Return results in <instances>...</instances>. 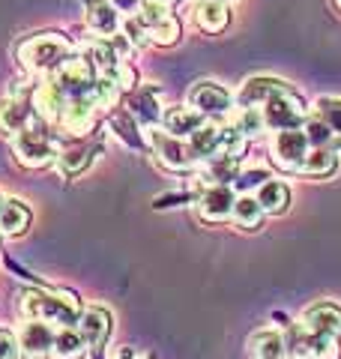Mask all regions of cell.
Segmentation results:
<instances>
[{
    "instance_id": "cell-14",
    "label": "cell",
    "mask_w": 341,
    "mask_h": 359,
    "mask_svg": "<svg viewBox=\"0 0 341 359\" xmlns=\"http://www.w3.org/2000/svg\"><path fill=\"white\" fill-rule=\"evenodd\" d=\"M203 123H207V117L201 114V111H195V108H183V105H174V108H168V111H162V129L168 132V135H174V138H183V141H189L192 135H195Z\"/></svg>"
},
{
    "instance_id": "cell-11",
    "label": "cell",
    "mask_w": 341,
    "mask_h": 359,
    "mask_svg": "<svg viewBox=\"0 0 341 359\" xmlns=\"http://www.w3.org/2000/svg\"><path fill=\"white\" fill-rule=\"evenodd\" d=\"M54 330L51 323L45 320H27L18 332V344H21V353L27 359H45L51 356V347H54Z\"/></svg>"
},
{
    "instance_id": "cell-40",
    "label": "cell",
    "mask_w": 341,
    "mask_h": 359,
    "mask_svg": "<svg viewBox=\"0 0 341 359\" xmlns=\"http://www.w3.org/2000/svg\"><path fill=\"white\" fill-rule=\"evenodd\" d=\"M159 4H165V6H174V4H177V0H159Z\"/></svg>"
},
{
    "instance_id": "cell-32",
    "label": "cell",
    "mask_w": 341,
    "mask_h": 359,
    "mask_svg": "<svg viewBox=\"0 0 341 359\" xmlns=\"http://www.w3.org/2000/svg\"><path fill=\"white\" fill-rule=\"evenodd\" d=\"M168 15H174V13H170V6L159 4V0H144L141 9H138V13H135V18H138L147 30L159 27V25H162V21H165Z\"/></svg>"
},
{
    "instance_id": "cell-8",
    "label": "cell",
    "mask_w": 341,
    "mask_h": 359,
    "mask_svg": "<svg viewBox=\"0 0 341 359\" xmlns=\"http://www.w3.org/2000/svg\"><path fill=\"white\" fill-rule=\"evenodd\" d=\"M150 144L156 150V159L162 162L168 171H189V168L198 162L195 153H192V147H189V141L174 138V135H168L165 129L162 132L153 129L150 132Z\"/></svg>"
},
{
    "instance_id": "cell-9",
    "label": "cell",
    "mask_w": 341,
    "mask_h": 359,
    "mask_svg": "<svg viewBox=\"0 0 341 359\" xmlns=\"http://www.w3.org/2000/svg\"><path fill=\"white\" fill-rule=\"evenodd\" d=\"M234 204H236V192L234 186L215 183L210 189H203L198 198V216L210 224H222L227 219H234Z\"/></svg>"
},
{
    "instance_id": "cell-27",
    "label": "cell",
    "mask_w": 341,
    "mask_h": 359,
    "mask_svg": "<svg viewBox=\"0 0 341 359\" xmlns=\"http://www.w3.org/2000/svg\"><path fill=\"white\" fill-rule=\"evenodd\" d=\"M203 177H210L213 186L215 183L231 186V180L240 177V159H234V156H215V159L207 162V171H203Z\"/></svg>"
},
{
    "instance_id": "cell-28",
    "label": "cell",
    "mask_w": 341,
    "mask_h": 359,
    "mask_svg": "<svg viewBox=\"0 0 341 359\" xmlns=\"http://www.w3.org/2000/svg\"><path fill=\"white\" fill-rule=\"evenodd\" d=\"M90 159H93V150L90 147H72V150L57 153V168H60L63 177H75L90 165Z\"/></svg>"
},
{
    "instance_id": "cell-33",
    "label": "cell",
    "mask_w": 341,
    "mask_h": 359,
    "mask_svg": "<svg viewBox=\"0 0 341 359\" xmlns=\"http://www.w3.org/2000/svg\"><path fill=\"white\" fill-rule=\"evenodd\" d=\"M180 36H183V27H180L177 15H168L162 25L150 30V39H153L156 45H165V48H168V45H174Z\"/></svg>"
},
{
    "instance_id": "cell-42",
    "label": "cell",
    "mask_w": 341,
    "mask_h": 359,
    "mask_svg": "<svg viewBox=\"0 0 341 359\" xmlns=\"http://www.w3.org/2000/svg\"><path fill=\"white\" fill-rule=\"evenodd\" d=\"M335 9H338V13H341V0H335Z\"/></svg>"
},
{
    "instance_id": "cell-7",
    "label": "cell",
    "mask_w": 341,
    "mask_h": 359,
    "mask_svg": "<svg viewBox=\"0 0 341 359\" xmlns=\"http://www.w3.org/2000/svg\"><path fill=\"white\" fill-rule=\"evenodd\" d=\"M48 78L63 90V96H66V99H69V96L90 93V90L96 87V81H99V75H96L93 66H90L87 57H69V60L60 66V69L51 72Z\"/></svg>"
},
{
    "instance_id": "cell-39",
    "label": "cell",
    "mask_w": 341,
    "mask_h": 359,
    "mask_svg": "<svg viewBox=\"0 0 341 359\" xmlns=\"http://www.w3.org/2000/svg\"><path fill=\"white\" fill-rule=\"evenodd\" d=\"M111 359H147V356L138 353V351H132V347H120V351L111 353Z\"/></svg>"
},
{
    "instance_id": "cell-31",
    "label": "cell",
    "mask_w": 341,
    "mask_h": 359,
    "mask_svg": "<svg viewBox=\"0 0 341 359\" xmlns=\"http://www.w3.org/2000/svg\"><path fill=\"white\" fill-rule=\"evenodd\" d=\"M302 132L309 135L312 147H329V150H333V144L338 138V135L329 129V123H323L321 117H309V120H305L302 123Z\"/></svg>"
},
{
    "instance_id": "cell-18",
    "label": "cell",
    "mask_w": 341,
    "mask_h": 359,
    "mask_svg": "<svg viewBox=\"0 0 341 359\" xmlns=\"http://www.w3.org/2000/svg\"><path fill=\"white\" fill-rule=\"evenodd\" d=\"M84 21L87 27L99 33V36H111V33L120 30V13L114 9L108 0H87V9H84Z\"/></svg>"
},
{
    "instance_id": "cell-37",
    "label": "cell",
    "mask_w": 341,
    "mask_h": 359,
    "mask_svg": "<svg viewBox=\"0 0 341 359\" xmlns=\"http://www.w3.org/2000/svg\"><path fill=\"white\" fill-rule=\"evenodd\" d=\"M21 356V344L9 330H0V359H18Z\"/></svg>"
},
{
    "instance_id": "cell-1",
    "label": "cell",
    "mask_w": 341,
    "mask_h": 359,
    "mask_svg": "<svg viewBox=\"0 0 341 359\" xmlns=\"http://www.w3.org/2000/svg\"><path fill=\"white\" fill-rule=\"evenodd\" d=\"M21 311L27 320H45L57 323V327H75L81 318V302L69 290H25L21 297Z\"/></svg>"
},
{
    "instance_id": "cell-26",
    "label": "cell",
    "mask_w": 341,
    "mask_h": 359,
    "mask_svg": "<svg viewBox=\"0 0 341 359\" xmlns=\"http://www.w3.org/2000/svg\"><path fill=\"white\" fill-rule=\"evenodd\" d=\"M335 150H329V147H312L309 156H305V162L300 168V174H309V177H326V174H333L335 171Z\"/></svg>"
},
{
    "instance_id": "cell-20",
    "label": "cell",
    "mask_w": 341,
    "mask_h": 359,
    "mask_svg": "<svg viewBox=\"0 0 341 359\" xmlns=\"http://www.w3.org/2000/svg\"><path fill=\"white\" fill-rule=\"evenodd\" d=\"M189 147L195 153L198 162L215 159V156H222V147H225V129L213 126V123H203V126L189 138Z\"/></svg>"
},
{
    "instance_id": "cell-35",
    "label": "cell",
    "mask_w": 341,
    "mask_h": 359,
    "mask_svg": "<svg viewBox=\"0 0 341 359\" xmlns=\"http://www.w3.org/2000/svg\"><path fill=\"white\" fill-rule=\"evenodd\" d=\"M120 30L126 33V39H129L132 45H144V42H147V36H150V30H147L138 18H126V21L120 25Z\"/></svg>"
},
{
    "instance_id": "cell-41",
    "label": "cell",
    "mask_w": 341,
    "mask_h": 359,
    "mask_svg": "<svg viewBox=\"0 0 341 359\" xmlns=\"http://www.w3.org/2000/svg\"><path fill=\"white\" fill-rule=\"evenodd\" d=\"M4 204H6V201H4V198H0V212H4Z\"/></svg>"
},
{
    "instance_id": "cell-22",
    "label": "cell",
    "mask_w": 341,
    "mask_h": 359,
    "mask_svg": "<svg viewBox=\"0 0 341 359\" xmlns=\"http://www.w3.org/2000/svg\"><path fill=\"white\" fill-rule=\"evenodd\" d=\"M258 204H260V210L267 212V216H281L284 210H288V204H290V189L284 186V183H279V180H269V183H264L258 189Z\"/></svg>"
},
{
    "instance_id": "cell-2",
    "label": "cell",
    "mask_w": 341,
    "mask_h": 359,
    "mask_svg": "<svg viewBox=\"0 0 341 359\" xmlns=\"http://www.w3.org/2000/svg\"><path fill=\"white\" fill-rule=\"evenodd\" d=\"M15 54L25 69L36 75H51L72 57V45L60 33H36V36H27L25 42H18Z\"/></svg>"
},
{
    "instance_id": "cell-3",
    "label": "cell",
    "mask_w": 341,
    "mask_h": 359,
    "mask_svg": "<svg viewBox=\"0 0 341 359\" xmlns=\"http://www.w3.org/2000/svg\"><path fill=\"white\" fill-rule=\"evenodd\" d=\"M13 150H15V159L25 168H45L57 162V144L39 126H27L18 135H13Z\"/></svg>"
},
{
    "instance_id": "cell-43",
    "label": "cell",
    "mask_w": 341,
    "mask_h": 359,
    "mask_svg": "<svg viewBox=\"0 0 341 359\" xmlns=\"http://www.w3.org/2000/svg\"><path fill=\"white\" fill-rule=\"evenodd\" d=\"M219 4H231V0H219Z\"/></svg>"
},
{
    "instance_id": "cell-38",
    "label": "cell",
    "mask_w": 341,
    "mask_h": 359,
    "mask_svg": "<svg viewBox=\"0 0 341 359\" xmlns=\"http://www.w3.org/2000/svg\"><path fill=\"white\" fill-rule=\"evenodd\" d=\"M108 4L114 6V9H117V13H138V9H141V4H144V0H108Z\"/></svg>"
},
{
    "instance_id": "cell-6",
    "label": "cell",
    "mask_w": 341,
    "mask_h": 359,
    "mask_svg": "<svg viewBox=\"0 0 341 359\" xmlns=\"http://www.w3.org/2000/svg\"><path fill=\"white\" fill-rule=\"evenodd\" d=\"M312 150V141L309 135H305L302 129H284V132H276V138H272V162H276L279 168H284V171H300L305 156H309Z\"/></svg>"
},
{
    "instance_id": "cell-19",
    "label": "cell",
    "mask_w": 341,
    "mask_h": 359,
    "mask_svg": "<svg viewBox=\"0 0 341 359\" xmlns=\"http://www.w3.org/2000/svg\"><path fill=\"white\" fill-rule=\"evenodd\" d=\"M195 25L203 33H225L227 25H231V6L219 4V0H201L195 6Z\"/></svg>"
},
{
    "instance_id": "cell-13",
    "label": "cell",
    "mask_w": 341,
    "mask_h": 359,
    "mask_svg": "<svg viewBox=\"0 0 341 359\" xmlns=\"http://www.w3.org/2000/svg\"><path fill=\"white\" fill-rule=\"evenodd\" d=\"M33 105L25 96H6L0 99V135H18L21 129L33 126Z\"/></svg>"
},
{
    "instance_id": "cell-21",
    "label": "cell",
    "mask_w": 341,
    "mask_h": 359,
    "mask_svg": "<svg viewBox=\"0 0 341 359\" xmlns=\"http://www.w3.org/2000/svg\"><path fill=\"white\" fill-rule=\"evenodd\" d=\"M252 359H284L288 356V339L276 330H260L248 339Z\"/></svg>"
},
{
    "instance_id": "cell-30",
    "label": "cell",
    "mask_w": 341,
    "mask_h": 359,
    "mask_svg": "<svg viewBox=\"0 0 341 359\" xmlns=\"http://www.w3.org/2000/svg\"><path fill=\"white\" fill-rule=\"evenodd\" d=\"M132 114L138 117L144 126H153L156 120H162V111H159V105H156L153 90H144V93L132 96Z\"/></svg>"
},
{
    "instance_id": "cell-12",
    "label": "cell",
    "mask_w": 341,
    "mask_h": 359,
    "mask_svg": "<svg viewBox=\"0 0 341 359\" xmlns=\"http://www.w3.org/2000/svg\"><path fill=\"white\" fill-rule=\"evenodd\" d=\"M111 314L105 309H99V306H90L81 311V318H78L75 323V330L81 332V339L87 341V347H105L108 344V335H111Z\"/></svg>"
},
{
    "instance_id": "cell-5",
    "label": "cell",
    "mask_w": 341,
    "mask_h": 359,
    "mask_svg": "<svg viewBox=\"0 0 341 359\" xmlns=\"http://www.w3.org/2000/svg\"><path fill=\"white\" fill-rule=\"evenodd\" d=\"M264 117H267V129L272 132H284V129H302L305 123V105L293 90H281L279 96H272L264 105Z\"/></svg>"
},
{
    "instance_id": "cell-10",
    "label": "cell",
    "mask_w": 341,
    "mask_h": 359,
    "mask_svg": "<svg viewBox=\"0 0 341 359\" xmlns=\"http://www.w3.org/2000/svg\"><path fill=\"white\" fill-rule=\"evenodd\" d=\"M234 102L236 99L215 81H198L189 90V105L195 111H201L203 117H222L234 108Z\"/></svg>"
},
{
    "instance_id": "cell-23",
    "label": "cell",
    "mask_w": 341,
    "mask_h": 359,
    "mask_svg": "<svg viewBox=\"0 0 341 359\" xmlns=\"http://www.w3.org/2000/svg\"><path fill=\"white\" fill-rule=\"evenodd\" d=\"M30 210L21 204V201H6L4 204V212H0V233L6 237H21L27 228H30Z\"/></svg>"
},
{
    "instance_id": "cell-15",
    "label": "cell",
    "mask_w": 341,
    "mask_h": 359,
    "mask_svg": "<svg viewBox=\"0 0 341 359\" xmlns=\"http://www.w3.org/2000/svg\"><path fill=\"white\" fill-rule=\"evenodd\" d=\"M281 90H288V84L279 78H248L243 90L236 93V105L240 108H264L272 96H279Z\"/></svg>"
},
{
    "instance_id": "cell-4",
    "label": "cell",
    "mask_w": 341,
    "mask_h": 359,
    "mask_svg": "<svg viewBox=\"0 0 341 359\" xmlns=\"http://www.w3.org/2000/svg\"><path fill=\"white\" fill-rule=\"evenodd\" d=\"M288 356L290 359H341V344L338 335H323L312 330H293L288 341Z\"/></svg>"
},
{
    "instance_id": "cell-25",
    "label": "cell",
    "mask_w": 341,
    "mask_h": 359,
    "mask_svg": "<svg viewBox=\"0 0 341 359\" xmlns=\"http://www.w3.org/2000/svg\"><path fill=\"white\" fill-rule=\"evenodd\" d=\"M264 216H267V212L260 210L255 195H240V198H236V204H234V222L240 224V228L258 231L260 222H264Z\"/></svg>"
},
{
    "instance_id": "cell-29",
    "label": "cell",
    "mask_w": 341,
    "mask_h": 359,
    "mask_svg": "<svg viewBox=\"0 0 341 359\" xmlns=\"http://www.w3.org/2000/svg\"><path fill=\"white\" fill-rule=\"evenodd\" d=\"M234 129L240 132V135H246V138H258V135H264V132H267L264 108H240Z\"/></svg>"
},
{
    "instance_id": "cell-16",
    "label": "cell",
    "mask_w": 341,
    "mask_h": 359,
    "mask_svg": "<svg viewBox=\"0 0 341 359\" xmlns=\"http://www.w3.org/2000/svg\"><path fill=\"white\" fill-rule=\"evenodd\" d=\"M63 108H66L63 90L57 87L51 78H45V81L33 90V111H36L42 120H48V123H60Z\"/></svg>"
},
{
    "instance_id": "cell-36",
    "label": "cell",
    "mask_w": 341,
    "mask_h": 359,
    "mask_svg": "<svg viewBox=\"0 0 341 359\" xmlns=\"http://www.w3.org/2000/svg\"><path fill=\"white\" fill-rule=\"evenodd\" d=\"M236 183H240L243 189H260L264 183H269V171L267 168H252V171H246L236 177Z\"/></svg>"
},
{
    "instance_id": "cell-24",
    "label": "cell",
    "mask_w": 341,
    "mask_h": 359,
    "mask_svg": "<svg viewBox=\"0 0 341 359\" xmlns=\"http://www.w3.org/2000/svg\"><path fill=\"white\" fill-rule=\"evenodd\" d=\"M84 351H87V341L81 339V332L75 327H63L54 335V347H51L54 359H81Z\"/></svg>"
},
{
    "instance_id": "cell-34",
    "label": "cell",
    "mask_w": 341,
    "mask_h": 359,
    "mask_svg": "<svg viewBox=\"0 0 341 359\" xmlns=\"http://www.w3.org/2000/svg\"><path fill=\"white\" fill-rule=\"evenodd\" d=\"M317 117L329 123V129L341 138V99H321L317 102Z\"/></svg>"
},
{
    "instance_id": "cell-17",
    "label": "cell",
    "mask_w": 341,
    "mask_h": 359,
    "mask_svg": "<svg viewBox=\"0 0 341 359\" xmlns=\"http://www.w3.org/2000/svg\"><path fill=\"white\" fill-rule=\"evenodd\" d=\"M302 327L323 335H341V309L333 302H314L302 314Z\"/></svg>"
}]
</instances>
